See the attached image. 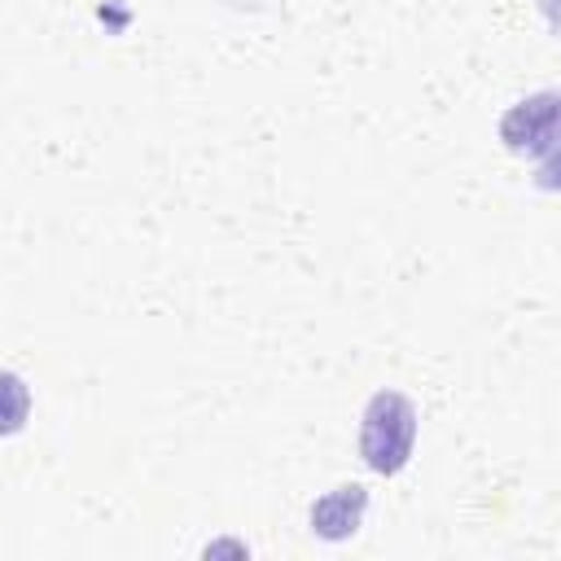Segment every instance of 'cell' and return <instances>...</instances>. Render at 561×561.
Here are the masks:
<instances>
[{
	"label": "cell",
	"mask_w": 561,
	"mask_h": 561,
	"mask_svg": "<svg viewBox=\"0 0 561 561\" xmlns=\"http://www.w3.org/2000/svg\"><path fill=\"white\" fill-rule=\"evenodd\" d=\"M364 513H368V491L364 486H355V482L333 486V491H324L311 504V535H320V539H346V535L359 530Z\"/></svg>",
	"instance_id": "cell-2"
},
{
	"label": "cell",
	"mask_w": 561,
	"mask_h": 561,
	"mask_svg": "<svg viewBox=\"0 0 561 561\" xmlns=\"http://www.w3.org/2000/svg\"><path fill=\"white\" fill-rule=\"evenodd\" d=\"M26 416H31V386L18 373L0 368V438L18 434L26 425Z\"/></svg>",
	"instance_id": "cell-3"
},
{
	"label": "cell",
	"mask_w": 561,
	"mask_h": 561,
	"mask_svg": "<svg viewBox=\"0 0 561 561\" xmlns=\"http://www.w3.org/2000/svg\"><path fill=\"white\" fill-rule=\"evenodd\" d=\"M416 443V408L399 390H377L359 416V456L373 473H399L412 460Z\"/></svg>",
	"instance_id": "cell-1"
}]
</instances>
